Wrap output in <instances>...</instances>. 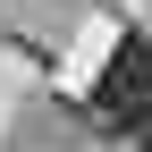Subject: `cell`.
I'll list each match as a JSON object with an SVG mask.
<instances>
[{
	"label": "cell",
	"instance_id": "cell-1",
	"mask_svg": "<svg viewBox=\"0 0 152 152\" xmlns=\"http://www.w3.org/2000/svg\"><path fill=\"white\" fill-rule=\"evenodd\" d=\"M102 110H110V127H135L144 110H152V42L144 34H127L118 51H110V68H102Z\"/></svg>",
	"mask_w": 152,
	"mask_h": 152
},
{
	"label": "cell",
	"instance_id": "cell-2",
	"mask_svg": "<svg viewBox=\"0 0 152 152\" xmlns=\"http://www.w3.org/2000/svg\"><path fill=\"white\" fill-rule=\"evenodd\" d=\"M127 135H135V144H144V152H152V110H144V118H135V127H127Z\"/></svg>",
	"mask_w": 152,
	"mask_h": 152
}]
</instances>
